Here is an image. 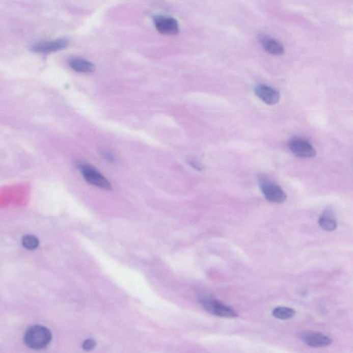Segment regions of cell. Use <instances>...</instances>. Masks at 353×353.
<instances>
[{
  "label": "cell",
  "instance_id": "13",
  "mask_svg": "<svg viewBox=\"0 0 353 353\" xmlns=\"http://www.w3.org/2000/svg\"><path fill=\"white\" fill-rule=\"evenodd\" d=\"M273 317L282 320H287L291 319L295 315V311L291 308L286 306H278L272 311Z\"/></svg>",
  "mask_w": 353,
  "mask_h": 353
},
{
  "label": "cell",
  "instance_id": "9",
  "mask_svg": "<svg viewBox=\"0 0 353 353\" xmlns=\"http://www.w3.org/2000/svg\"><path fill=\"white\" fill-rule=\"evenodd\" d=\"M255 93L265 104L275 105L280 99V93L278 90L266 85H259L255 89Z\"/></svg>",
  "mask_w": 353,
  "mask_h": 353
},
{
  "label": "cell",
  "instance_id": "12",
  "mask_svg": "<svg viewBox=\"0 0 353 353\" xmlns=\"http://www.w3.org/2000/svg\"><path fill=\"white\" fill-rule=\"evenodd\" d=\"M70 67L79 73H89L95 71V67L92 62L82 58H73L68 62Z\"/></svg>",
  "mask_w": 353,
  "mask_h": 353
},
{
  "label": "cell",
  "instance_id": "4",
  "mask_svg": "<svg viewBox=\"0 0 353 353\" xmlns=\"http://www.w3.org/2000/svg\"><path fill=\"white\" fill-rule=\"evenodd\" d=\"M79 168L83 177L89 184L105 190L112 188L110 181L94 168L87 165H80Z\"/></svg>",
  "mask_w": 353,
  "mask_h": 353
},
{
  "label": "cell",
  "instance_id": "7",
  "mask_svg": "<svg viewBox=\"0 0 353 353\" xmlns=\"http://www.w3.org/2000/svg\"><path fill=\"white\" fill-rule=\"evenodd\" d=\"M299 338L309 346L314 348H321L329 346L332 344L333 340L328 335L321 333L302 332L299 334Z\"/></svg>",
  "mask_w": 353,
  "mask_h": 353
},
{
  "label": "cell",
  "instance_id": "1",
  "mask_svg": "<svg viewBox=\"0 0 353 353\" xmlns=\"http://www.w3.org/2000/svg\"><path fill=\"white\" fill-rule=\"evenodd\" d=\"M52 335L49 330L42 325H33L26 331L24 342L29 348L40 350L49 344Z\"/></svg>",
  "mask_w": 353,
  "mask_h": 353
},
{
  "label": "cell",
  "instance_id": "3",
  "mask_svg": "<svg viewBox=\"0 0 353 353\" xmlns=\"http://www.w3.org/2000/svg\"><path fill=\"white\" fill-rule=\"evenodd\" d=\"M259 182L261 193L268 202L280 204L284 202L287 198V196L282 187L266 177H260Z\"/></svg>",
  "mask_w": 353,
  "mask_h": 353
},
{
  "label": "cell",
  "instance_id": "14",
  "mask_svg": "<svg viewBox=\"0 0 353 353\" xmlns=\"http://www.w3.org/2000/svg\"><path fill=\"white\" fill-rule=\"evenodd\" d=\"M39 240L36 236L31 235H25L22 239V245L26 249L34 250L39 246Z\"/></svg>",
  "mask_w": 353,
  "mask_h": 353
},
{
  "label": "cell",
  "instance_id": "15",
  "mask_svg": "<svg viewBox=\"0 0 353 353\" xmlns=\"http://www.w3.org/2000/svg\"><path fill=\"white\" fill-rule=\"evenodd\" d=\"M95 345H96V342H95L94 339H88L84 341L83 348L85 350H91L95 348Z\"/></svg>",
  "mask_w": 353,
  "mask_h": 353
},
{
  "label": "cell",
  "instance_id": "6",
  "mask_svg": "<svg viewBox=\"0 0 353 353\" xmlns=\"http://www.w3.org/2000/svg\"><path fill=\"white\" fill-rule=\"evenodd\" d=\"M153 20L156 29L161 34L167 36H175L178 34L179 24L176 19L173 17L157 15L154 16Z\"/></svg>",
  "mask_w": 353,
  "mask_h": 353
},
{
  "label": "cell",
  "instance_id": "5",
  "mask_svg": "<svg viewBox=\"0 0 353 353\" xmlns=\"http://www.w3.org/2000/svg\"><path fill=\"white\" fill-rule=\"evenodd\" d=\"M290 151L294 155L301 158L313 157L317 155V151L307 140L300 138H292L288 143Z\"/></svg>",
  "mask_w": 353,
  "mask_h": 353
},
{
  "label": "cell",
  "instance_id": "11",
  "mask_svg": "<svg viewBox=\"0 0 353 353\" xmlns=\"http://www.w3.org/2000/svg\"><path fill=\"white\" fill-rule=\"evenodd\" d=\"M259 40H260L263 48L268 53L274 55V56H280V55L284 53V46L280 43H279L278 41L265 36L259 37Z\"/></svg>",
  "mask_w": 353,
  "mask_h": 353
},
{
  "label": "cell",
  "instance_id": "16",
  "mask_svg": "<svg viewBox=\"0 0 353 353\" xmlns=\"http://www.w3.org/2000/svg\"><path fill=\"white\" fill-rule=\"evenodd\" d=\"M101 156L107 161H110V162H115L116 161V157L113 153L108 151H103L101 152Z\"/></svg>",
  "mask_w": 353,
  "mask_h": 353
},
{
  "label": "cell",
  "instance_id": "8",
  "mask_svg": "<svg viewBox=\"0 0 353 353\" xmlns=\"http://www.w3.org/2000/svg\"><path fill=\"white\" fill-rule=\"evenodd\" d=\"M68 45V41L66 39H58L53 41L37 43L31 46V50L38 53H50L64 49Z\"/></svg>",
  "mask_w": 353,
  "mask_h": 353
},
{
  "label": "cell",
  "instance_id": "2",
  "mask_svg": "<svg viewBox=\"0 0 353 353\" xmlns=\"http://www.w3.org/2000/svg\"><path fill=\"white\" fill-rule=\"evenodd\" d=\"M200 303L206 311L218 317L235 318L238 316L237 312L231 307L209 296L201 298Z\"/></svg>",
  "mask_w": 353,
  "mask_h": 353
},
{
  "label": "cell",
  "instance_id": "10",
  "mask_svg": "<svg viewBox=\"0 0 353 353\" xmlns=\"http://www.w3.org/2000/svg\"><path fill=\"white\" fill-rule=\"evenodd\" d=\"M318 223L324 231H335L337 227V222L334 211L331 208L325 209L319 218Z\"/></svg>",
  "mask_w": 353,
  "mask_h": 353
},
{
  "label": "cell",
  "instance_id": "17",
  "mask_svg": "<svg viewBox=\"0 0 353 353\" xmlns=\"http://www.w3.org/2000/svg\"><path fill=\"white\" fill-rule=\"evenodd\" d=\"M188 164L192 167L194 168L195 169L198 170V171H202L203 169L202 166L201 165L200 163L198 162V161L194 160V159H191L188 161Z\"/></svg>",
  "mask_w": 353,
  "mask_h": 353
}]
</instances>
